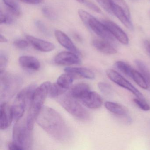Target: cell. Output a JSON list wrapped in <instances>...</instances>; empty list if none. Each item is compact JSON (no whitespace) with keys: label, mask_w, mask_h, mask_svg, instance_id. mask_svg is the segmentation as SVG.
I'll return each mask as SVG.
<instances>
[{"label":"cell","mask_w":150,"mask_h":150,"mask_svg":"<svg viewBox=\"0 0 150 150\" xmlns=\"http://www.w3.org/2000/svg\"><path fill=\"white\" fill-rule=\"evenodd\" d=\"M38 124L52 138L62 143L68 142L72 137L69 126L55 110L44 106L36 119Z\"/></svg>","instance_id":"1"},{"label":"cell","mask_w":150,"mask_h":150,"mask_svg":"<svg viewBox=\"0 0 150 150\" xmlns=\"http://www.w3.org/2000/svg\"><path fill=\"white\" fill-rule=\"evenodd\" d=\"M51 84V83L49 81L42 83L39 86L37 87L32 96L26 117L28 127L32 130L34 129L35 121H36L38 116L49 94Z\"/></svg>","instance_id":"2"},{"label":"cell","mask_w":150,"mask_h":150,"mask_svg":"<svg viewBox=\"0 0 150 150\" xmlns=\"http://www.w3.org/2000/svg\"><path fill=\"white\" fill-rule=\"evenodd\" d=\"M0 96L1 102H4L12 98L19 91L22 86L23 80L16 74L6 71L0 74Z\"/></svg>","instance_id":"3"},{"label":"cell","mask_w":150,"mask_h":150,"mask_svg":"<svg viewBox=\"0 0 150 150\" xmlns=\"http://www.w3.org/2000/svg\"><path fill=\"white\" fill-rule=\"evenodd\" d=\"M55 99L67 111L78 120L86 122L90 119V115L88 111L69 93L66 92Z\"/></svg>","instance_id":"4"},{"label":"cell","mask_w":150,"mask_h":150,"mask_svg":"<svg viewBox=\"0 0 150 150\" xmlns=\"http://www.w3.org/2000/svg\"><path fill=\"white\" fill-rule=\"evenodd\" d=\"M32 130L28 127L27 118L23 117L16 121L13 129V141L23 150H30L33 145Z\"/></svg>","instance_id":"5"},{"label":"cell","mask_w":150,"mask_h":150,"mask_svg":"<svg viewBox=\"0 0 150 150\" xmlns=\"http://www.w3.org/2000/svg\"><path fill=\"white\" fill-rule=\"evenodd\" d=\"M78 13L82 21L100 38L111 42L115 41V38L102 22H100L89 13L82 9L79 10Z\"/></svg>","instance_id":"6"},{"label":"cell","mask_w":150,"mask_h":150,"mask_svg":"<svg viewBox=\"0 0 150 150\" xmlns=\"http://www.w3.org/2000/svg\"><path fill=\"white\" fill-rule=\"evenodd\" d=\"M36 88V85L31 84L17 94L12 106L13 114L15 117L20 118L23 115L25 108L28 103H30L32 96Z\"/></svg>","instance_id":"7"},{"label":"cell","mask_w":150,"mask_h":150,"mask_svg":"<svg viewBox=\"0 0 150 150\" xmlns=\"http://www.w3.org/2000/svg\"><path fill=\"white\" fill-rule=\"evenodd\" d=\"M112 13L128 29L133 30L129 9L126 2L124 0H112Z\"/></svg>","instance_id":"8"},{"label":"cell","mask_w":150,"mask_h":150,"mask_svg":"<svg viewBox=\"0 0 150 150\" xmlns=\"http://www.w3.org/2000/svg\"><path fill=\"white\" fill-rule=\"evenodd\" d=\"M106 74L109 79L117 85L130 91L137 98L144 99L143 94L116 71L112 69H108L106 71Z\"/></svg>","instance_id":"9"},{"label":"cell","mask_w":150,"mask_h":150,"mask_svg":"<svg viewBox=\"0 0 150 150\" xmlns=\"http://www.w3.org/2000/svg\"><path fill=\"white\" fill-rule=\"evenodd\" d=\"M0 113V128L1 130L6 129L13 120L12 106H9L6 102H1Z\"/></svg>","instance_id":"10"},{"label":"cell","mask_w":150,"mask_h":150,"mask_svg":"<svg viewBox=\"0 0 150 150\" xmlns=\"http://www.w3.org/2000/svg\"><path fill=\"white\" fill-rule=\"evenodd\" d=\"M102 22L105 25L115 38L121 43L127 45L129 43V38L123 30L115 23L108 20H104Z\"/></svg>","instance_id":"11"},{"label":"cell","mask_w":150,"mask_h":150,"mask_svg":"<svg viewBox=\"0 0 150 150\" xmlns=\"http://www.w3.org/2000/svg\"><path fill=\"white\" fill-rule=\"evenodd\" d=\"M55 62L61 66L79 64L81 63L77 54L71 52H62L59 53L55 57Z\"/></svg>","instance_id":"12"},{"label":"cell","mask_w":150,"mask_h":150,"mask_svg":"<svg viewBox=\"0 0 150 150\" xmlns=\"http://www.w3.org/2000/svg\"><path fill=\"white\" fill-rule=\"evenodd\" d=\"M92 44L97 50L104 54L111 55L117 52L112 42L103 38H95L92 41Z\"/></svg>","instance_id":"13"},{"label":"cell","mask_w":150,"mask_h":150,"mask_svg":"<svg viewBox=\"0 0 150 150\" xmlns=\"http://www.w3.org/2000/svg\"><path fill=\"white\" fill-rule=\"evenodd\" d=\"M26 38L29 42L31 44L35 49L39 51L50 52L52 51L55 49V46L54 44L47 41L30 35L27 36Z\"/></svg>","instance_id":"14"},{"label":"cell","mask_w":150,"mask_h":150,"mask_svg":"<svg viewBox=\"0 0 150 150\" xmlns=\"http://www.w3.org/2000/svg\"><path fill=\"white\" fill-rule=\"evenodd\" d=\"M80 102L86 107L92 109L99 108L103 104V100L100 96L96 92L92 91H90Z\"/></svg>","instance_id":"15"},{"label":"cell","mask_w":150,"mask_h":150,"mask_svg":"<svg viewBox=\"0 0 150 150\" xmlns=\"http://www.w3.org/2000/svg\"><path fill=\"white\" fill-rule=\"evenodd\" d=\"M55 35L58 42L63 47L76 54H79L80 52L71 39L64 32L59 30L55 32Z\"/></svg>","instance_id":"16"},{"label":"cell","mask_w":150,"mask_h":150,"mask_svg":"<svg viewBox=\"0 0 150 150\" xmlns=\"http://www.w3.org/2000/svg\"><path fill=\"white\" fill-rule=\"evenodd\" d=\"M89 85L86 83H80L71 87L69 93L74 98L81 101L90 92Z\"/></svg>","instance_id":"17"},{"label":"cell","mask_w":150,"mask_h":150,"mask_svg":"<svg viewBox=\"0 0 150 150\" xmlns=\"http://www.w3.org/2000/svg\"><path fill=\"white\" fill-rule=\"evenodd\" d=\"M65 72L70 74L74 77L78 76L84 79H93L95 74L90 69L86 67H67L65 68Z\"/></svg>","instance_id":"18"},{"label":"cell","mask_w":150,"mask_h":150,"mask_svg":"<svg viewBox=\"0 0 150 150\" xmlns=\"http://www.w3.org/2000/svg\"><path fill=\"white\" fill-rule=\"evenodd\" d=\"M19 62L23 68L29 71H38L41 67L39 61L32 56H22L19 58Z\"/></svg>","instance_id":"19"},{"label":"cell","mask_w":150,"mask_h":150,"mask_svg":"<svg viewBox=\"0 0 150 150\" xmlns=\"http://www.w3.org/2000/svg\"><path fill=\"white\" fill-rule=\"evenodd\" d=\"M104 106L108 110L117 115L125 116L128 114V109L119 103L108 101L105 103Z\"/></svg>","instance_id":"20"},{"label":"cell","mask_w":150,"mask_h":150,"mask_svg":"<svg viewBox=\"0 0 150 150\" xmlns=\"http://www.w3.org/2000/svg\"><path fill=\"white\" fill-rule=\"evenodd\" d=\"M74 78V77L72 75L66 73L59 77L57 80V83L61 87L67 90L71 87Z\"/></svg>","instance_id":"21"},{"label":"cell","mask_w":150,"mask_h":150,"mask_svg":"<svg viewBox=\"0 0 150 150\" xmlns=\"http://www.w3.org/2000/svg\"><path fill=\"white\" fill-rule=\"evenodd\" d=\"M135 63L140 73L146 81L148 88L150 89V71L149 68L145 63L141 60L137 59L135 60Z\"/></svg>","instance_id":"22"},{"label":"cell","mask_w":150,"mask_h":150,"mask_svg":"<svg viewBox=\"0 0 150 150\" xmlns=\"http://www.w3.org/2000/svg\"><path fill=\"white\" fill-rule=\"evenodd\" d=\"M115 67L122 73L132 78L134 69L130 65L122 61H117L115 64Z\"/></svg>","instance_id":"23"},{"label":"cell","mask_w":150,"mask_h":150,"mask_svg":"<svg viewBox=\"0 0 150 150\" xmlns=\"http://www.w3.org/2000/svg\"><path fill=\"white\" fill-rule=\"evenodd\" d=\"M3 1L12 13L16 16L21 15V7L15 0H3Z\"/></svg>","instance_id":"24"},{"label":"cell","mask_w":150,"mask_h":150,"mask_svg":"<svg viewBox=\"0 0 150 150\" xmlns=\"http://www.w3.org/2000/svg\"><path fill=\"white\" fill-rule=\"evenodd\" d=\"M66 89L60 87L57 83H53L51 84L49 89L48 95L51 98L56 99L60 95L64 93L67 92Z\"/></svg>","instance_id":"25"},{"label":"cell","mask_w":150,"mask_h":150,"mask_svg":"<svg viewBox=\"0 0 150 150\" xmlns=\"http://www.w3.org/2000/svg\"><path fill=\"white\" fill-rule=\"evenodd\" d=\"M132 79H133L135 82L139 86L140 88L144 89L148 88V85L146 81L140 72H139L136 70H134L132 73Z\"/></svg>","instance_id":"26"},{"label":"cell","mask_w":150,"mask_h":150,"mask_svg":"<svg viewBox=\"0 0 150 150\" xmlns=\"http://www.w3.org/2000/svg\"><path fill=\"white\" fill-rule=\"evenodd\" d=\"M98 87L101 92L106 96H110L113 93L112 87L108 83L103 82H99L98 84Z\"/></svg>","instance_id":"27"},{"label":"cell","mask_w":150,"mask_h":150,"mask_svg":"<svg viewBox=\"0 0 150 150\" xmlns=\"http://www.w3.org/2000/svg\"><path fill=\"white\" fill-rule=\"evenodd\" d=\"M8 62V57L5 52H1L0 53V74L5 72Z\"/></svg>","instance_id":"28"},{"label":"cell","mask_w":150,"mask_h":150,"mask_svg":"<svg viewBox=\"0 0 150 150\" xmlns=\"http://www.w3.org/2000/svg\"><path fill=\"white\" fill-rule=\"evenodd\" d=\"M42 12L46 18L50 20H55L57 19V13L51 8L44 7L42 9Z\"/></svg>","instance_id":"29"},{"label":"cell","mask_w":150,"mask_h":150,"mask_svg":"<svg viewBox=\"0 0 150 150\" xmlns=\"http://www.w3.org/2000/svg\"><path fill=\"white\" fill-rule=\"evenodd\" d=\"M134 103L142 110L144 111H148L150 110V106L145 100V99L140 98H135L133 100Z\"/></svg>","instance_id":"30"},{"label":"cell","mask_w":150,"mask_h":150,"mask_svg":"<svg viewBox=\"0 0 150 150\" xmlns=\"http://www.w3.org/2000/svg\"><path fill=\"white\" fill-rule=\"evenodd\" d=\"M100 6L108 13H112V0H96Z\"/></svg>","instance_id":"31"},{"label":"cell","mask_w":150,"mask_h":150,"mask_svg":"<svg viewBox=\"0 0 150 150\" xmlns=\"http://www.w3.org/2000/svg\"><path fill=\"white\" fill-rule=\"evenodd\" d=\"M35 26H36L38 29L40 31L42 34L46 36H49L50 35V32L48 29L46 28L44 24L40 21H36Z\"/></svg>","instance_id":"32"},{"label":"cell","mask_w":150,"mask_h":150,"mask_svg":"<svg viewBox=\"0 0 150 150\" xmlns=\"http://www.w3.org/2000/svg\"><path fill=\"white\" fill-rule=\"evenodd\" d=\"M30 43L28 41L23 39H17L14 42L13 45L16 48L19 49H24L29 46Z\"/></svg>","instance_id":"33"},{"label":"cell","mask_w":150,"mask_h":150,"mask_svg":"<svg viewBox=\"0 0 150 150\" xmlns=\"http://www.w3.org/2000/svg\"><path fill=\"white\" fill-rule=\"evenodd\" d=\"M13 22V19L6 14L1 11L0 14V23L1 24H10Z\"/></svg>","instance_id":"34"},{"label":"cell","mask_w":150,"mask_h":150,"mask_svg":"<svg viewBox=\"0 0 150 150\" xmlns=\"http://www.w3.org/2000/svg\"><path fill=\"white\" fill-rule=\"evenodd\" d=\"M85 5L91 10L97 13H100L101 12L100 9L95 4L90 1H85Z\"/></svg>","instance_id":"35"},{"label":"cell","mask_w":150,"mask_h":150,"mask_svg":"<svg viewBox=\"0 0 150 150\" xmlns=\"http://www.w3.org/2000/svg\"><path fill=\"white\" fill-rule=\"evenodd\" d=\"M9 150H23V149L19 145L13 141L12 143H9L8 146Z\"/></svg>","instance_id":"36"},{"label":"cell","mask_w":150,"mask_h":150,"mask_svg":"<svg viewBox=\"0 0 150 150\" xmlns=\"http://www.w3.org/2000/svg\"><path fill=\"white\" fill-rule=\"evenodd\" d=\"M23 2L27 4L37 5L42 3L43 0H21Z\"/></svg>","instance_id":"37"},{"label":"cell","mask_w":150,"mask_h":150,"mask_svg":"<svg viewBox=\"0 0 150 150\" xmlns=\"http://www.w3.org/2000/svg\"><path fill=\"white\" fill-rule=\"evenodd\" d=\"M0 42L1 43H6L8 42L7 39L1 34L0 36Z\"/></svg>","instance_id":"38"},{"label":"cell","mask_w":150,"mask_h":150,"mask_svg":"<svg viewBox=\"0 0 150 150\" xmlns=\"http://www.w3.org/2000/svg\"><path fill=\"white\" fill-rule=\"evenodd\" d=\"M74 36H75V38H76L77 40H79V41H81L80 37L79 35H77V34H75V35H74Z\"/></svg>","instance_id":"39"},{"label":"cell","mask_w":150,"mask_h":150,"mask_svg":"<svg viewBox=\"0 0 150 150\" xmlns=\"http://www.w3.org/2000/svg\"><path fill=\"white\" fill-rule=\"evenodd\" d=\"M77 1H79L80 3H84V1H85V0H76Z\"/></svg>","instance_id":"40"},{"label":"cell","mask_w":150,"mask_h":150,"mask_svg":"<svg viewBox=\"0 0 150 150\" xmlns=\"http://www.w3.org/2000/svg\"><path fill=\"white\" fill-rule=\"evenodd\" d=\"M132 1H137V0H132Z\"/></svg>","instance_id":"41"}]
</instances>
